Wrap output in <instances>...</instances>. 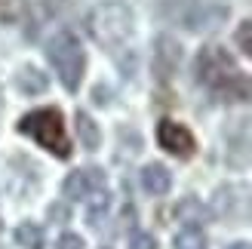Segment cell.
Segmentation results:
<instances>
[{
    "instance_id": "cell-1",
    "label": "cell",
    "mask_w": 252,
    "mask_h": 249,
    "mask_svg": "<svg viewBox=\"0 0 252 249\" xmlns=\"http://www.w3.org/2000/svg\"><path fill=\"white\" fill-rule=\"evenodd\" d=\"M197 80L221 102H252V77L237 68L221 46H203L197 56Z\"/></svg>"
},
{
    "instance_id": "cell-2",
    "label": "cell",
    "mask_w": 252,
    "mask_h": 249,
    "mask_svg": "<svg viewBox=\"0 0 252 249\" xmlns=\"http://www.w3.org/2000/svg\"><path fill=\"white\" fill-rule=\"evenodd\" d=\"M86 31H90V37L98 46L120 49L135 31L132 9L126 6L123 0H105V3L90 9V16H86Z\"/></svg>"
},
{
    "instance_id": "cell-3",
    "label": "cell",
    "mask_w": 252,
    "mask_h": 249,
    "mask_svg": "<svg viewBox=\"0 0 252 249\" xmlns=\"http://www.w3.org/2000/svg\"><path fill=\"white\" fill-rule=\"evenodd\" d=\"M19 132L34 139L40 148H46L56 157H71V142L65 135V120H62L59 108H37L31 114H25L19 120Z\"/></svg>"
},
{
    "instance_id": "cell-4",
    "label": "cell",
    "mask_w": 252,
    "mask_h": 249,
    "mask_svg": "<svg viewBox=\"0 0 252 249\" xmlns=\"http://www.w3.org/2000/svg\"><path fill=\"white\" fill-rule=\"evenodd\" d=\"M46 56H49V62H53V68L59 74L62 86L71 90V93H77L80 90V80H83V71H86L83 43L71 31H59L53 40L46 43Z\"/></svg>"
},
{
    "instance_id": "cell-5",
    "label": "cell",
    "mask_w": 252,
    "mask_h": 249,
    "mask_svg": "<svg viewBox=\"0 0 252 249\" xmlns=\"http://www.w3.org/2000/svg\"><path fill=\"white\" fill-rule=\"evenodd\" d=\"M212 213L228 225H246L252 218V188L246 182L219 185L212 194Z\"/></svg>"
},
{
    "instance_id": "cell-6",
    "label": "cell",
    "mask_w": 252,
    "mask_h": 249,
    "mask_svg": "<svg viewBox=\"0 0 252 249\" xmlns=\"http://www.w3.org/2000/svg\"><path fill=\"white\" fill-rule=\"evenodd\" d=\"M166 16L185 25L188 31H206V28H219L228 19V9L216 3H200V0H169Z\"/></svg>"
},
{
    "instance_id": "cell-7",
    "label": "cell",
    "mask_w": 252,
    "mask_h": 249,
    "mask_svg": "<svg viewBox=\"0 0 252 249\" xmlns=\"http://www.w3.org/2000/svg\"><path fill=\"white\" fill-rule=\"evenodd\" d=\"M157 142L163 151H169L172 157H191L197 151V142H194V132L182 126L175 120H160L157 123Z\"/></svg>"
},
{
    "instance_id": "cell-8",
    "label": "cell",
    "mask_w": 252,
    "mask_h": 249,
    "mask_svg": "<svg viewBox=\"0 0 252 249\" xmlns=\"http://www.w3.org/2000/svg\"><path fill=\"white\" fill-rule=\"evenodd\" d=\"M62 191H65L68 200H90L95 191H105V172L95 169V166L77 169L62 182Z\"/></svg>"
},
{
    "instance_id": "cell-9",
    "label": "cell",
    "mask_w": 252,
    "mask_h": 249,
    "mask_svg": "<svg viewBox=\"0 0 252 249\" xmlns=\"http://www.w3.org/2000/svg\"><path fill=\"white\" fill-rule=\"evenodd\" d=\"M182 65V43L169 34H160L154 40V74L157 80H169Z\"/></svg>"
},
{
    "instance_id": "cell-10",
    "label": "cell",
    "mask_w": 252,
    "mask_h": 249,
    "mask_svg": "<svg viewBox=\"0 0 252 249\" xmlns=\"http://www.w3.org/2000/svg\"><path fill=\"white\" fill-rule=\"evenodd\" d=\"M142 188H145L148 194H154V197H163V194L172 188L169 169L160 166V163H148V166L142 169Z\"/></svg>"
},
{
    "instance_id": "cell-11",
    "label": "cell",
    "mask_w": 252,
    "mask_h": 249,
    "mask_svg": "<svg viewBox=\"0 0 252 249\" xmlns=\"http://www.w3.org/2000/svg\"><path fill=\"white\" fill-rule=\"evenodd\" d=\"M16 86H19L25 95H37V93H46L49 77H46L40 68L25 65V68H19V74H16Z\"/></svg>"
},
{
    "instance_id": "cell-12",
    "label": "cell",
    "mask_w": 252,
    "mask_h": 249,
    "mask_svg": "<svg viewBox=\"0 0 252 249\" xmlns=\"http://www.w3.org/2000/svg\"><path fill=\"white\" fill-rule=\"evenodd\" d=\"M77 135H80V142H83V148L86 151H95L98 145H102V129L95 126V120L90 117V114H77Z\"/></svg>"
},
{
    "instance_id": "cell-13",
    "label": "cell",
    "mask_w": 252,
    "mask_h": 249,
    "mask_svg": "<svg viewBox=\"0 0 252 249\" xmlns=\"http://www.w3.org/2000/svg\"><path fill=\"white\" fill-rule=\"evenodd\" d=\"M12 237H16V243L22 249H43V228L37 221H22Z\"/></svg>"
},
{
    "instance_id": "cell-14",
    "label": "cell",
    "mask_w": 252,
    "mask_h": 249,
    "mask_svg": "<svg viewBox=\"0 0 252 249\" xmlns=\"http://www.w3.org/2000/svg\"><path fill=\"white\" fill-rule=\"evenodd\" d=\"M108 209H111V197H108L105 191H95V194L90 197V206H86V221H90L93 228H98V225L105 221Z\"/></svg>"
},
{
    "instance_id": "cell-15",
    "label": "cell",
    "mask_w": 252,
    "mask_h": 249,
    "mask_svg": "<svg viewBox=\"0 0 252 249\" xmlns=\"http://www.w3.org/2000/svg\"><path fill=\"white\" fill-rule=\"evenodd\" d=\"M175 249H206V234L197 225H188L185 231L175 234Z\"/></svg>"
},
{
    "instance_id": "cell-16",
    "label": "cell",
    "mask_w": 252,
    "mask_h": 249,
    "mask_svg": "<svg viewBox=\"0 0 252 249\" xmlns=\"http://www.w3.org/2000/svg\"><path fill=\"white\" fill-rule=\"evenodd\" d=\"M175 213H179L182 221H188V225H197V228H200V221L206 218V206L200 203V200H194V197H188V200L179 203V209H175Z\"/></svg>"
},
{
    "instance_id": "cell-17",
    "label": "cell",
    "mask_w": 252,
    "mask_h": 249,
    "mask_svg": "<svg viewBox=\"0 0 252 249\" xmlns=\"http://www.w3.org/2000/svg\"><path fill=\"white\" fill-rule=\"evenodd\" d=\"M234 37H237V46H240L243 53L252 59V19H249V22H243L240 28H237V34H234Z\"/></svg>"
},
{
    "instance_id": "cell-18",
    "label": "cell",
    "mask_w": 252,
    "mask_h": 249,
    "mask_svg": "<svg viewBox=\"0 0 252 249\" xmlns=\"http://www.w3.org/2000/svg\"><path fill=\"white\" fill-rule=\"evenodd\" d=\"M129 249H157V240L151 237V234H145V231H135L129 237Z\"/></svg>"
},
{
    "instance_id": "cell-19",
    "label": "cell",
    "mask_w": 252,
    "mask_h": 249,
    "mask_svg": "<svg viewBox=\"0 0 252 249\" xmlns=\"http://www.w3.org/2000/svg\"><path fill=\"white\" fill-rule=\"evenodd\" d=\"M56 249H83V240L77 237V234H62Z\"/></svg>"
},
{
    "instance_id": "cell-20",
    "label": "cell",
    "mask_w": 252,
    "mask_h": 249,
    "mask_svg": "<svg viewBox=\"0 0 252 249\" xmlns=\"http://www.w3.org/2000/svg\"><path fill=\"white\" fill-rule=\"evenodd\" d=\"M68 216H71L68 206H62V203H53V206H49V218H53V221H68Z\"/></svg>"
},
{
    "instance_id": "cell-21",
    "label": "cell",
    "mask_w": 252,
    "mask_h": 249,
    "mask_svg": "<svg viewBox=\"0 0 252 249\" xmlns=\"http://www.w3.org/2000/svg\"><path fill=\"white\" fill-rule=\"evenodd\" d=\"M68 0H43V6H46V12H59L62 6H65Z\"/></svg>"
},
{
    "instance_id": "cell-22",
    "label": "cell",
    "mask_w": 252,
    "mask_h": 249,
    "mask_svg": "<svg viewBox=\"0 0 252 249\" xmlns=\"http://www.w3.org/2000/svg\"><path fill=\"white\" fill-rule=\"evenodd\" d=\"M228 249H252V243H231Z\"/></svg>"
},
{
    "instance_id": "cell-23",
    "label": "cell",
    "mask_w": 252,
    "mask_h": 249,
    "mask_svg": "<svg viewBox=\"0 0 252 249\" xmlns=\"http://www.w3.org/2000/svg\"><path fill=\"white\" fill-rule=\"evenodd\" d=\"M0 114H3V93H0Z\"/></svg>"
}]
</instances>
